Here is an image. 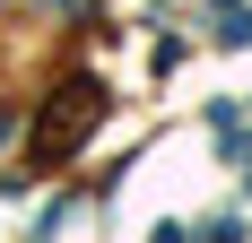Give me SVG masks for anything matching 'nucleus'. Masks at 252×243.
Listing matches in <instances>:
<instances>
[{
	"instance_id": "nucleus-3",
	"label": "nucleus",
	"mask_w": 252,
	"mask_h": 243,
	"mask_svg": "<svg viewBox=\"0 0 252 243\" xmlns=\"http://www.w3.org/2000/svg\"><path fill=\"white\" fill-rule=\"evenodd\" d=\"M0 139H9V113H0Z\"/></svg>"
},
{
	"instance_id": "nucleus-2",
	"label": "nucleus",
	"mask_w": 252,
	"mask_h": 243,
	"mask_svg": "<svg viewBox=\"0 0 252 243\" xmlns=\"http://www.w3.org/2000/svg\"><path fill=\"white\" fill-rule=\"evenodd\" d=\"M218 44H252V9L244 0H218Z\"/></svg>"
},
{
	"instance_id": "nucleus-1",
	"label": "nucleus",
	"mask_w": 252,
	"mask_h": 243,
	"mask_svg": "<svg viewBox=\"0 0 252 243\" xmlns=\"http://www.w3.org/2000/svg\"><path fill=\"white\" fill-rule=\"evenodd\" d=\"M96 122H104V87H70V104H61V113H44V130H35V139H44V156H70Z\"/></svg>"
}]
</instances>
